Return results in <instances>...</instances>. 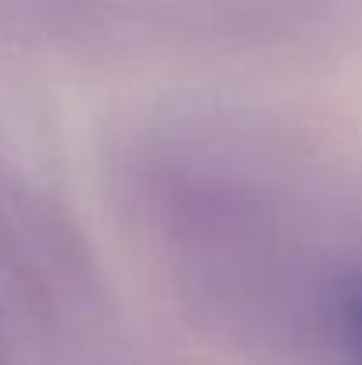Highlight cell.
Returning <instances> with one entry per match:
<instances>
[{
    "label": "cell",
    "mask_w": 362,
    "mask_h": 365,
    "mask_svg": "<svg viewBox=\"0 0 362 365\" xmlns=\"http://www.w3.org/2000/svg\"><path fill=\"white\" fill-rule=\"evenodd\" d=\"M334 341L345 365H362V277L341 294L334 309Z\"/></svg>",
    "instance_id": "1"
}]
</instances>
